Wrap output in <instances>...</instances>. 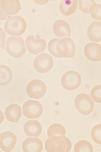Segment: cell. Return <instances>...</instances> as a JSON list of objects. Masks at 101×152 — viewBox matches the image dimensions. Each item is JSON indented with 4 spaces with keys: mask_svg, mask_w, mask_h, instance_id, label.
<instances>
[{
    "mask_svg": "<svg viewBox=\"0 0 101 152\" xmlns=\"http://www.w3.org/2000/svg\"><path fill=\"white\" fill-rule=\"evenodd\" d=\"M72 148L70 140L65 136H54L47 140L45 148L47 152H69Z\"/></svg>",
    "mask_w": 101,
    "mask_h": 152,
    "instance_id": "cell-1",
    "label": "cell"
},
{
    "mask_svg": "<svg viewBox=\"0 0 101 152\" xmlns=\"http://www.w3.org/2000/svg\"><path fill=\"white\" fill-rule=\"evenodd\" d=\"M27 28V24L25 20L19 16L10 17L4 23L5 30L7 34L12 36L23 35Z\"/></svg>",
    "mask_w": 101,
    "mask_h": 152,
    "instance_id": "cell-2",
    "label": "cell"
},
{
    "mask_svg": "<svg viewBox=\"0 0 101 152\" xmlns=\"http://www.w3.org/2000/svg\"><path fill=\"white\" fill-rule=\"evenodd\" d=\"M6 50L12 57H23L26 51L24 39L21 37H9L7 39Z\"/></svg>",
    "mask_w": 101,
    "mask_h": 152,
    "instance_id": "cell-3",
    "label": "cell"
},
{
    "mask_svg": "<svg viewBox=\"0 0 101 152\" xmlns=\"http://www.w3.org/2000/svg\"><path fill=\"white\" fill-rule=\"evenodd\" d=\"M56 48L57 52L61 58H74L76 46L71 38L65 37L59 40Z\"/></svg>",
    "mask_w": 101,
    "mask_h": 152,
    "instance_id": "cell-4",
    "label": "cell"
},
{
    "mask_svg": "<svg viewBox=\"0 0 101 152\" xmlns=\"http://www.w3.org/2000/svg\"><path fill=\"white\" fill-rule=\"evenodd\" d=\"M75 107L81 114L87 116L92 113L94 109V103L90 96L80 94L76 97Z\"/></svg>",
    "mask_w": 101,
    "mask_h": 152,
    "instance_id": "cell-5",
    "label": "cell"
},
{
    "mask_svg": "<svg viewBox=\"0 0 101 152\" xmlns=\"http://www.w3.org/2000/svg\"><path fill=\"white\" fill-rule=\"evenodd\" d=\"M82 82L81 76L75 71H69L64 73L61 79V86L64 89L68 91L77 89Z\"/></svg>",
    "mask_w": 101,
    "mask_h": 152,
    "instance_id": "cell-6",
    "label": "cell"
},
{
    "mask_svg": "<svg viewBox=\"0 0 101 152\" xmlns=\"http://www.w3.org/2000/svg\"><path fill=\"white\" fill-rule=\"evenodd\" d=\"M47 88L45 83L40 80L31 81L27 85L26 91L28 96L32 99H41L46 94Z\"/></svg>",
    "mask_w": 101,
    "mask_h": 152,
    "instance_id": "cell-7",
    "label": "cell"
},
{
    "mask_svg": "<svg viewBox=\"0 0 101 152\" xmlns=\"http://www.w3.org/2000/svg\"><path fill=\"white\" fill-rule=\"evenodd\" d=\"M33 65L37 72L42 73H47L53 66V58L48 53H41L34 58Z\"/></svg>",
    "mask_w": 101,
    "mask_h": 152,
    "instance_id": "cell-8",
    "label": "cell"
},
{
    "mask_svg": "<svg viewBox=\"0 0 101 152\" xmlns=\"http://www.w3.org/2000/svg\"><path fill=\"white\" fill-rule=\"evenodd\" d=\"M23 109L24 115L30 119L39 118L43 112L42 105L40 102L36 100H28L24 103Z\"/></svg>",
    "mask_w": 101,
    "mask_h": 152,
    "instance_id": "cell-9",
    "label": "cell"
},
{
    "mask_svg": "<svg viewBox=\"0 0 101 152\" xmlns=\"http://www.w3.org/2000/svg\"><path fill=\"white\" fill-rule=\"evenodd\" d=\"M25 42L28 51L33 55L43 53L46 48V42L45 40L36 39L33 35L28 37Z\"/></svg>",
    "mask_w": 101,
    "mask_h": 152,
    "instance_id": "cell-10",
    "label": "cell"
},
{
    "mask_svg": "<svg viewBox=\"0 0 101 152\" xmlns=\"http://www.w3.org/2000/svg\"><path fill=\"white\" fill-rule=\"evenodd\" d=\"M17 139L16 135L10 132L0 134V148L4 152H11L15 147Z\"/></svg>",
    "mask_w": 101,
    "mask_h": 152,
    "instance_id": "cell-11",
    "label": "cell"
},
{
    "mask_svg": "<svg viewBox=\"0 0 101 152\" xmlns=\"http://www.w3.org/2000/svg\"><path fill=\"white\" fill-rule=\"evenodd\" d=\"M101 46L100 44L91 42L84 47L85 56L88 59L92 62H98L101 60Z\"/></svg>",
    "mask_w": 101,
    "mask_h": 152,
    "instance_id": "cell-12",
    "label": "cell"
},
{
    "mask_svg": "<svg viewBox=\"0 0 101 152\" xmlns=\"http://www.w3.org/2000/svg\"><path fill=\"white\" fill-rule=\"evenodd\" d=\"M4 114L6 119L9 121L17 123L22 117L21 107L16 104H10L6 107Z\"/></svg>",
    "mask_w": 101,
    "mask_h": 152,
    "instance_id": "cell-13",
    "label": "cell"
},
{
    "mask_svg": "<svg viewBox=\"0 0 101 152\" xmlns=\"http://www.w3.org/2000/svg\"><path fill=\"white\" fill-rule=\"evenodd\" d=\"M25 133L29 137H38L42 132V126L41 124L36 120H30L26 122L24 126Z\"/></svg>",
    "mask_w": 101,
    "mask_h": 152,
    "instance_id": "cell-14",
    "label": "cell"
},
{
    "mask_svg": "<svg viewBox=\"0 0 101 152\" xmlns=\"http://www.w3.org/2000/svg\"><path fill=\"white\" fill-rule=\"evenodd\" d=\"M53 30L55 35L59 38L71 37V29L67 22L62 20H58L53 25Z\"/></svg>",
    "mask_w": 101,
    "mask_h": 152,
    "instance_id": "cell-15",
    "label": "cell"
},
{
    "mask_svg": "<svg viewBox=\"0 0 101 152\" xmlns=\"http://www.w3.org/2000/svg\"><path fill=\"white\" fill-rule=\"evenodd\" d=\"M22 148L24 152H41L43 148V142L38 138H27L23 142Z\"/></svg>",
    "mask_w": 101,
    "mask_h": 152,
    "instance_id": "cell-16",
    "label": "cell"
},
{
    "mask_svg": "<svg viewBox=\"0 0 101 152\" xmlns=\"http://www.w3.org/2000/svg\"><path fill=\"white\" fill-rule=\"evenodd\" d=\"M1 5L2 11L8 16L18 13L21 9L19 1H1Z\"/></svg>",
    "mask_w": 101,
    "mask_h": 152,
    "instance_id": "cell-17",
    "label": "cell"
},
{
    "mask_svg": "<svg viewBox=\"0 0 101 152\" xmlns=\"http://www.w3.org/2000/svg\"><path fill=\"white\" fill-rule=\"evenodd\" d=\"M77 0H64L60 2V9L64 16H69L77 11L78 7Z\"/></svg>",
    "mask_w": 101,
    "mask_h": 152,
    "instance_id": "cell-18",
    "label": "cell"
},
{
    "mask_svg": "<svg viewBox=\"0 0 101 152\" xmlns=\"http://www.w3.org/2000/svg\"><path fill=\"white\" fill-rule=\"evenodd\" d=\"M101 23L95 21L90 24L88 29L87 35L91 41L99 42L101 40Z\"/></svg>",
    "mask_w": 101,
    "mask_h": 152,
    "instance_id": "cell-19",
    "label": "cell"
},
{
    "mask_svg": "<svg viewBox=\"0 0 101 152\" xmlns=\"http://www.w3.org/2000/svg\"><path fill=\"white\" fill-rule=\"evenodd\" d=\"M13 78V73L10 69L5 65H0V86L8 85Z\"/></svg>",
    "mask_w": 101,
    "mask_h": 152,
    "instance_id": "cell-20",
    "label": "cell"
},
{
    "mask_svg": "<svg viewBox=\"0 0 101 152\" xmlns=\"http://www.w3.org/2000/svg\"><path fill=\"white\" fill-rule=\"evenodd\" d=\"M66 129L62 125L55 124L49 127L47 131V135L49 138L54 136H65Z\"/></svg>",
    "mask_w": 101,
    "mask_h": 152,
    "instance_id": "cell-21",
    "label": "cell"
},
{
    "mask_svg": "<svg viewBox=\"0 0 101 152\" xmlns=\"http://www.w3.org/2000/svg\"><path fill=\"white\" fill-rule=\"evenodd\" d=\"M74 151L78 152H93V145L87 141L81 140L77 142L75 144Z\"/></svg>",
    "mask_w": 101,
    "mask_h": 152,
    "instance_id": "cell-22",
    "label": "cell"
},
{
    "mask_svg": "<svg viewBox=\"0 0 101 152\" xmlns=\"http://www.w3.org/2000/svg\"><path fill=\"white\" fill-rule=\"evenodd\" d=\"M101 125L98 124L94 127L91 132V137L96 143L101 145Z\"/></svg>",
    "mask_w": 101,
    "mask_h": 152,
    "instance_id": "cell-23",
    "label": "cell"
},
{
    "mask_svg": "<svg viewBox=\"0 0 101 152\" xmlns=\"http://www.w3.org/2000/svg\"><path fill=\"white\" fill-rule=\"evenodd\" d=\"M101 11L100 4L95 3L92 4L90 7V13L93 18L95 20H101Z\"/></svg>",
    "mask_w": 101,
    "mask_h": 152,
    "instance_id": "cell-24",
    "label": "cell"
},
{
    "mask_svg": "<svg viewBox=\"0 0 101 152\" xmlns=\"http://www.w3.org/2000/svg\"><path fill=\"white\" fill-rule=\"evenodd\" d=\"M101 85L95 86L94 87L90 93V95L92 99L96 102H101Z\"/></svg>",
    "mask_w": 101,
    "mask_h": 152,
    "instance_id": "cell-25",
    "label": "cell"
},
{
    "mask_svg": "<svg viewBox=\"0 0 101 152\" xmlns=\"http://www.w3.org/2000/svg\"><path fill=\"white\" fill-rule=\"evenodd\" d=\"M59 40L58 38L51 40L48 44V49L49 53L54 57L57 58H61L58 54L56 51V45Z\"/></svg>",
    "mask_w": 101,
    "mask_h": 152,
    "instance_id": "cell-26",
    "label": "cell"
},
{
    "mask_svg": "<svg viewBox=\"0 0 101 152\" xmlns=\"http://www.w3.org/2000/svg\"><path fill=\"white\" fill-rule=\"evenodd\" d=\"M79 8L80 10L86 13H89L90 7L93 4L96 3L94 1H79Z\"/></svg>",
    "mask_w": 101,
    "mask_h": 152,
    "instance_id": "cell-27",
    "label": "cell"
},
{
    "mask_svg": "<svg viewBox=\"0 0 101 152\" xmlns=\"http://www.w3.org/2000/svg\"><path fill=\"white\" fill-rule=\"evenodd\" d=\"M6 34L3 28L0 27V47L4 50L5 48Z\"/></svg>",
    "mask_w": 101,
    "mask_h": 152,
    "instance_id": "cell-28",
    "label": "cell"
},
{
    "mask_svg": "<svg viewBox=\"0 0 101 152\" xmlns=\"http://www.w3.org/2000/svg\"><path fill=\"white\" fill-rule=\"evenodd\" d=\"M9 16L4 13L1 8V1H0V20H5L8 18Z\"/></svg>",
    "mask_w": 101,
    "mask_h": 152,
    "instance_id": "cell-29",
    "label": "cell"
},
{
    "mask_svg": "<svg viewBox=\"0 0 101 152\" xmlns=\"http://www.w3.org/2000/svg\"><path fill=\"white\" fill-rule=\"evenodd\" d=\"M4 117L3 113L0 110V125H1L4 122Z\"/></svg>",
    "mask_w": 101,
    "mask_h": 152,
    "instance_id": "cell-30",
    "label": "cell"
},
{
    "mask_svg": "<svg viewBox=\"0 0 101 152\" xmlns=\"http://www.w3.org/2000/svg\"><path fill=\"white\" fill-rule=\"evenodd\" d=\"M34 2H36L37 4H46L47 3V2L49 1H34Z\"/></svg>",
    "mask_w": 101,
    "mask_h": 152,
    "instance_id": "cell-31",
    "label": "cell"
}]
</instances>
